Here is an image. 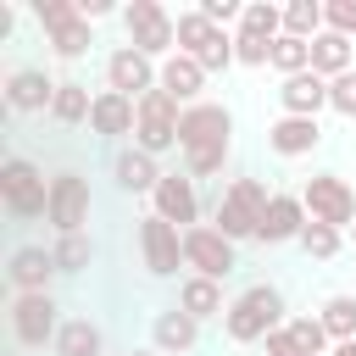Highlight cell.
Here are the masks:
<instances>
[{"label": "cell", "instance_id": "1", "mask_svg": "<svg viewBox=\"0 0 356 356\" xmlns=\"http://www.w3.org/2000/svg\"><path fill=\"white\" fill-rule=\"evenodd\" d=\"M228 134H234V117H228L222 106H211V100L184 106V117H178V150H184V172H189V178H211V172H222L228 145H234Z\"/></svg>", "mask_w": 356, "mask_h": 356}, {"label": "cell", "instance_id": "2", "mask_svg": "<svg viewBox=\"0 0 356 356\" xmlns=\"http://www.w3.org/2000/svg\"><path fill=\"white\" fill-rule=\"evenodd\" d=\"M273 328H284V295H278L273 284H250V289L222 312V334H228L234 345H256V339H267Z\"/></svg>", "mask_w": 356, "mask_h": 356}, {"label": "cell", "instance_id": "3", "mask_svg": "<svg viewBox=\"0 0 356 356\" xmlns=\"http://www.w3.org/2000/svg\"><path fill=\"white\" fill-rule=\"evenodd\" d=\"M267 189H261V178H234L222 195H217V228L239 245V239H256V222H261V211H267Z\"/></svg>", "mask_w": 356, "mask_h": 356}, {"label": "cell", "instance_id": "4", "mask_svg": "<svg viewBox=\"0 0 356 356\" xmlns=\"http://www.w3.org/2000/svg\"><path fill=\"white\" fill-rule=\"evenodd\" d=\"M0 195H6V211L22 217V222L50 211V184H44V172H39L28 156H11V161L0 167Z\"/></svg>", "mask_w": 356, "mask_h": 356}, {"label": "cell", "instance_id": "5", "mask_svg": "<svg viewBox=\"0 0 356 356\" xmlns=\"http://www.w3.org/2000/svg\"><path fill=\"white\" fill-rule=\"evenodd\" d=\"M178 50L195 56L206 72H228V67H234V33H222V28L206 22L200 11H184V17H178Z\"/></svg>", "mask_w": 356, "mask_h": 356}, {"label": "cell", "instance_id": "6", "mask_svg": "<svg viewBox=\"0 0 356 356\" xmlns=\"http://www.w3.org/2000/svg\"><path fill=\"white\" fill-rule=\"evenodd\" d=\"M122 28H128V44L139 50V56H172V44H178V22L156 6V0H134L128 11H122Z\"/></svg>", "mask_w": 356, "mask_h": 356}, {"label": "cell", "instance_id": "7", "mask_svg": "<svg viewBox=\"0 0 356 356\" xmlns=\"http://www.w3.org/2000/svg\"><path fill=\"white\" fill-rule=\"evenodd\" d=\"M178 100L167 95V89H150L145 100H139V128H134V150H145V156H161V150H172L178 145Z\"/></svg>", "mask_w": 356, "mask_h": 356}, {"label": "cell", "instance_id": "8", "mask_svg": "<svg viewBox=\"0 0 356 356\" xmlns=\"http://www.w3.org/2000/svg\"><path fill=\"white\" fill-rule=\"evenodd\" d=\"M184 267H195V278H211V284H222L234 267H239V256H234V239L222 234V228H184Z\"/></svg>", "mask_w": 356, "mask_h": 356}, {"label": "cell", "instance_id": "9", "mask_svg": "<svg viewBox=\"0 0 356 356\" xmlns=\"http://www.w3.org/2000/svg\"><path fill=\"white\" fill-rule=\"evenodd\" d=\"M300 200H306V217H312V222H328V228H350V222H356V195H350V184H345L339 172L306 178Z\"/></svg>", "mask_w": 356, "mask_h": 356}, {"label": "cell", "instance_id": "10", "mask_svg": "<svg viewBox=\"0 0 356 356\" xmlns=\"http://www.w3.org/2000/svg\"><path fill=\"white\" fill-rule=\"evenodd\" d=\"M106 89H117V95H128V100H145L150 89H161V67H156L150 56H139L134 44H117V50L106 56Z\"/></svg>", "mask_w": 356, "mask_h": 356}, {"label": "cell", "instance_id": "11", "mask_svg": "<svg viewBox=\"0 0 356 356\" xmlns=\"http://www.w3.org/2000/svg\"><path fill=\"white\" fill-rule=\"evenodd\" d=\"M50 228L67 239V234H83V222H89V184L78 178V172H56L50 178Z\"/></svg>", "mask_w": 356, "mask_h": 356}, {"label": "cell", "instance_id": "12", "mask_svg": "<svg viewBox=\"0 0 356 356\" xmlns=\"http://www.w3.org/2000/svg\"><path fill=\"white\" fill-rule=\"evenodd\" d=\"M11 334H17L28 350H44V345L61 334L50 289H44V295H17V300H11Z\"/></svg>", "mask_w": 356, "mask_h": 356}, {"label": "cell", "instance_id": "13", "mask_svg": "<svg viewBox=\"0 0 356 356\" xmlns=\"http://www.w3.org/2000/svg\"><path fill=\"white\" fill-rule=\"evenodd\" d=\"M139 250H145V267L156 273V278H172L178 267H184V234L167 222V217H145L139 222Z\"/></svg>", "mask_w": 356, "mask_h": 356}, {"label": "cell", "instance_id": "14", "mask_svg": "<svg viewBox=\"0 0 356 356\" xmlns=\"http://www.w3.org/2000/svg\"><path fill=\"white\" fill-rule=\"evenodd\" d=\"M156 217H167L178 234L184 228H195V217H200V195H195V178L189 172H161V184H156Z\"/></svg>", "mask_w": 356, "mask_h": 356}, {"label": "cell", "instance_id": "15", "mask_svg": "<svg viewBox=\"0 0 356 356\" xmlns=\"http://www.w3.org/2000/svg\"><path fill=\"white\" fill-rule=\"evenodd\" d=\"M306 200L300 195H273L267 200V211H261V222H256V239L261 245H289V239H300L306 234Z\"/></svg>", "mask_w": 356, "mask_h": 356}, {"label": "cell", "instance_id": "16", "mask_svg": "<svg viewBox=\"0 0 356 356\" xmlns=\"http://www.w3.org/2000/svg\"><path fill=\"white\" fill-rule=\"evenodd\" d=\"M89 128H95L100 139L134 134V128H139V100H128V95H117V89H100V95H95V111H89Z\"/></svg>", "mask_w": 356, "mask_h": 356}, {"label": "cell", "instance_id": "17", "mask_svg": "<svg viewBox=\"0 0 356 356\" xmlns=\"http://www.w3.org/2000/svg\"><path fill=\"white\" fill-rule=\"evenodd\" d=\"M56 89H61V83H50L39 67H17L11 83H6V106H11V111H50V106H56Z\"/></svg>", "mask_w": 356, "mask_h": 356}, {"label": "cell", "instance_id": "18", "mask_svg": "<svg viewBox=\"0 0 356 356\" xmlns=\"http://www.w3.org/2000/svg\"><path fill=\"white\" fill-rule=\"evenodd\" d=\"M278 106H284V117H317L328 106V78H317V72L284 78L278 83Z\"/></svg>", "mask_w": 356, "mask_h": 356}, {"label": "cell", "instance_id": "19", "mask_svg": "<svg viewBox=\"0 0 356 356\" xmlns=\"http://www.w3.org/2000/svg\"><path fill=\"white\" fill-rule=\"evenodd\" d=\"M267 145L278 156H312L323 145V128H317V117H278V122H267Z\"/></svg>", "mask_w": 356, "mask_h": 356}, {"label": "cell", "instance_id": "20", "mask_svg": "<svg viewBox=\"0 0 356 356\" xmlns=\"http://www.w3.org/2000/svg\"><path fill=\"white\" fill-rule=\"evenodd\" d=\"M11 284H17V295H44V284H50V273H56V256L50 250H39V245H22L17 256H11Z\"/></svg>", "mask_w": 356, "mask_h": 356}, {"label": "cell", "instance_id": "21", "mask_svg": "<svg viewBox=\"0 0 356 356\" xmlns=\"http://www.w3.org/2000/svg\"><path fill=\"white\" fill-rule=\"evenodd\" d=\"M195 339H200V323L184 306H167L156 317V350L161 356H184V350H195Z\"/></svg>", "mask_w": 356, "mask_h": 356}, {"label": "cell", "instance_id": "22", "mask_svg": "<svg viewBox=\"0 0 356 356\" xmlns=\"http://www.w3.org/2000/svg\"><path fill=\"white\" fill-rule=\"evenodd\" d=\"M200 83H206V67H200L195 56L172 50V56L161 61V89H167L172 100H195V95H200Z\"/></svg>", "mask_w": 356, "mask_h": 356}, {"label": "cell", "instance_id": "23", "mask_svg": "<svg viewBox=\"0 0 356 356\" xmlns=\"http://www.w3.org/2000/svg\"><path fill=\"white\" fill-rule=\"evenodd\" d=\"M111 172H117V189H128V195H156V184H161L156 156H145V150H122L111 161Z\"/></svg>", "mask_w": 356, "mask_h": 356}, {"label": "cell", "instance_id": "24", "mask_svg": "<svg viewBox=\"0 0 356 356\" xmlns=\"http://www.w3.org/2000/svg\"><path fill=\"white\" fill-rule=\"evenodd\" d=\"M178 306H184L195 323L228 312V306H222V284H211V278H184V284H178Z\"/></svg>", "mask_w": 356, "mask_h": 356}, {"label": "cell", "instance_id": "25", "mask_svg": "<svg viewBox=\"0 0 356 356\" xmlns=\"http://www.w3.org/2000/svg\"><path fill=\"white\" fill-rule=\"evenodd\" d=\"M312 72L328 78V83H334L339 72H350V39H339V33L323 28V33L312 39Z\"/></svg>", "mask_w": 356, "mask_h": 356}, {"label": "cell", "instance_id": "26", "mask_svg": "<svg viewBox=\"0 0 356 356\" xmlns=\"http://www.w3.org/2000/svg\"><path fill=\"white\" fill-rule=\"evenodd\" d=\"M317 323L328 328V339H334V345L356 339V295H328V300H323V312H317Z\"/></svg>", "mask_w": 356, "mask_h": 356}, {"label": "cell", "instance_id": "27", "mask_svg": "<svg viewBox=\"0 0 356 356\" xmlns=\"http://www.w3.org/2000/svg\"><path fill=\"white\" fill-rule=\"evenodd\" d=\"M56 356H100V328H95L89 317L61 323V334H56Z\"/></svg>", "mask_w": 356, "mask_h": 356}, {"label": "cell", "instance_id": "28", "mask_svg": "<svg viewBox=\"0 0 356 356\" xmlns=\"http://www.w3.org/2000/svg\"><path fill=\"white\" fill-rule=\"evenodd\" d=\"M239 33H250V39H278L284 33V6H267V0H250L245 6V17H239Z\"/></svg>", "mask_w": 356, "mask_h": 356}, {"label": "cell", "instance_id": "29", "mask_svg": "<svg viewBox=\"0 0 356 356\" xmlns=\"http://www.w3.org/2000/svg\"><path fill=\"white\" fill-rule=\"evenodd\" d=\"M284 33L289 39H317L323 33V6L317 0H289L284 6Z\"/></svg>", "mask_w": 356, "mask_h": 356}, {"label": "cell", "instance_id": "30", "mask_svg": "<svg viewBox=\"0 0 356 356\" xmlns=\"http://www.w3.org/2000/svg\"><path fill=\"white\" fill-rule=\"evenodd\" d=\"M273 67H278L284 78L312 72V39H289V33H278V39H273Z\"/></svg>", "mask_w": 356, "mask_h": 356}, {"label": "cell", "instance_id": "31", "mask_svg": "<svg viewBox=\"0 0 356 356\" xmlns=\"http://www.w3.org/2000/svg\"><path fill=\"white\" fill-rule=\"evenodd\" d=\"M89 111H95V100H89V89H83V83H61V89H56V106H50V117H56V122H67V128H72V122H89Z\"/></svg>", "mask_w": 356, "mask_h": 356}, {"label": "cell", "instance_id": "32", "mask_svg": "<svg viewBox=\"0 0 356 356\" xmlns=\"http://www.w3.org/2000/svg\"><path fill=\"white\" fill-rule=\"evenodd\" d=\"M89 44H95V33H89V22H83V17H72L67 28H56V33H50V50H56L61 61H78V56H89Z\"/></svg>", "mask_w": 356, "mask_h": 356}, {"label": "cell", "instance_id": "33", "mask_svg": "<svg viewBox=\"0 0 356 356\" xmlns=\"http://www.w3.org/2000/svg\"><path fill=\"white\" fill-rule=\"evenodd\" d=\"M284 328H289V339H295L300 356H323V350H328V328H323L317 317H289Z\"/></svg>", "mask_w": 356, "mask_h": 356}, {"label": "cell", "instance_id": "34", "mask_svg": "<svg viewBox=\"0 0 356 356\" xmlns=\"http://www.w3.org/2000/svg\"><path fill=\"white\" fill-rule=\"evenodd\" d=\"M300 250H306V256H317V261L339 256V228H328V222H306V234H300Z\"/></svg>", "mask_w": 356, "mask_h": 356}, {"label": "cell", "instance_id": "35", "mask_svg": "<svg viewBox=\"0 0 356 356\" xmlns=\"http://www.w3.org/2000/svg\"><path fill=\"white\" fill-rule=\"evenodd\" d=\"M56 273H78V267H89V239L83 234H67V239H56Z\"/></svg>", "mask_w": 356, "mask_h": 356}, {"label": "cell", "instance_id": "36", "mask_svg": "<svg viewBox=\"0 0 356 356\" xmlns=\"http://www.w3.org/2000/svg\"><path fill=\"white\" fill-rule=\"evenodd\" d=\"M323 28L339 39H356V0H328L323 6Z\"/></svg>", "mask_w": 356, "mask_h": 356}, {"label": "cell", "instance_id": "37", "mask_svg": "<svg viewBox=\"0 0 356 356\" xmlns=\"http://www.w3.org/2000/svg\"><path fill=\"white\" fill-rule=\"evenodd\" d=\"M33 17H39V28H44V33H56V28H67V22L78 17V0H39V6H33Z\"/></svg>", "mask_w": 356, "mask_h": 356}, {"label": "cell", "instance_id": "38", "mask_svg": "<svg viewBox=\"0 0 356 356\" xmlns=\"http://www.w3.org/2000/svg\"><path fill=\"white\" fill-rule=\"evenodd\" d=\"M234 61H245V67H273V44H267V39H250V33H234Z\"/></svg>", "mask_w": 356, "mask_h": 356}, {"label": "cell", "instance_id": "39", "mask_svg": "<svg viewBox=\"0 0 356 356\" xmlns=\"http://www.w3.org/2000/svg\"><path fill=\"white\" fill-rule=\"evenodd\" d=\"M328 106H334L339 117H356V67H350V72H339V78L328 83Z\"/></svg>", "mask_w": 356, "mask_h": 356}, {"label": "cell", "instance_id": "40", "mask_svg": "<svg viewBox=\"0 0 356 356\" xmlns=\"http://www.w3.org/2000/svg\"><path fill=\"white\" fill-rule=\"evenodd\" d=\"M195 11H200L206 22H217V28H222V22H234V17H245V6H234V0H200Z\"/></svg>", "mask_w": 356, "mask_h": 356}, {"label": "cell", "instance_id": "41", "mask_svg": "<svg viewBox=\"0 0 356 356\" xmlns=\"http://www.w3.org/2000/svg\"><path fill=\"white\" fill-rule=\"evenodd\" d=\"M261 345H267V356H300V350H295V339H289V328H273Z\"/></svg>", "mask_w": 356, "mask_h": 356}, {"label": "cell", "instance_id": "42", "mask_svg": "<svg viewBox=\"0 0 356 356\" xmlns=\"http://www.w3.org/2000/svg\"><path fill=\"white\" fill-rule=\"evenodd\" d=\"M111 11V0H78V17L83 22H95V17H106Z\"/></svg>", "mask_w": 356, "mask_h": 356}, {"label": "cell", "instance_id": "43", "mask_svg": "<svg viewBox=\"0 0 356 356\" xmlns=\"http://www.w3.org/2000/svg\"><path fill=\"white\" fill-rule=\"evenodd\" d=\"M334 356H356V339H345V345H334Z\"/></svg>", "mask_w": 356, "mask_h": 356}, {"label": "cell", "instance_id": "44", "mask_svg": "<svg viewBox=\"0 0 356 356\" xmlns=\"http://www.w3.org/2000/svg\"><path fill=\"white\" fill-rule=\"evenodd\" d=\"M134 356H161V350H134Z\"/></svg>", "mask_w": 356, "mask_h": 356}, {"label": "cell", "instance_id": "45", "mask_svg": "<svg viewBox=\"0 0 356 356\" xmlns=\"http://www.w3.org/2000/svg\"><path fill=\"white\" fill-rule=\"evenodd\" d=\"M350 234H356V222H350Z\"/></svg>", "mask_w": 356, "mask_h": 356}]
</instances>
